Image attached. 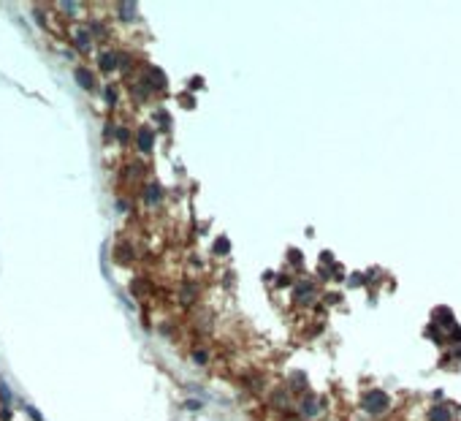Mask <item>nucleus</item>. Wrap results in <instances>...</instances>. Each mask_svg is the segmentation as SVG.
I'll return each instance as SVG.
<instances>
[{"mask_svg": "<svg viewBox=\"0 0 461 421\" xmlns=\"http://www.w3.org/2000/svg\"><path fill=\"white\" fill-rule=\"evenodd\" d=\"M76 41H79V44L84 46V49H87V44H90V38H87V33H84V30H79V35H76Z\"/></svg>", "mask_w": 461, "mask_h": 421, "instance_id": "6", "label": "nucleus"}, {"mask_svg": "<svg viewBox=\"0 0 461 421\" xmlns=\"http://www.w3.org/2000/svg\"><path fill=\"white\" fill-rule=\"evenodd\" d=\"M448 418H450L448 410H434V413H431V421H448Z\"/></svg>", "mask_w": 461, "mask_h": 421, "instance_id": "4", "label": "nucleus"}, {"mask_svg": "<svg viewBox=\"0 0 461 421\" xmlns=\"http://www.w3.org/2000/svg\"><path fill=\"white\" fill-rule=\"evenodd\" d=\"M139 144H141V150H149V147H152V141H149V131H141V133H139Z\"/></svg>", "mask_w": 461, "mask_h": 421, "instance_id": "3", "label": "nucleus"}, {"mask_svg": "<svg viewBox=\"0 0 461 421\" xmlns=\"http://www.w3.org/2000/svg\"><path fill=\"white\" fill-rule=\"evenodd\" d=\"M79 82L84 84V87H92V79L87 76V71H79Z\"/></svg>", "mask_w": 461, "mask_h": 421, "instance_id": "5", "label": "nucleus"}, {"mask_svg": "<svg viewBox=\"0 0 461 421\" xmlns=\"http://www.w3.org/2000/svg\"><path fill=\"white\" fill-rule=\"evenodd\" d=\"M114 65H117V57H114L111 52H106V54L101 57V68H103V71H111Z\"/></svg>", "mask_w": 461, "mask_h": 421, "instance_id": "2", "label": "nucleus"}, {"mask_svg": "<svg viewBox=\"0 0 461 421\" xmlns=\"http://www.w3.org/2000/svg\"><path fill=\"white\" fill-rule=\"evenodd\" d=\"M367 408H369V410H377V408H386V397H382V394H380V391H377V394H374V397H369V402H367Z\"/></svg>", "mask_w": 461, "mask_h": 421, "instance_id": "1", "label": "nucleus"}]
</instances>
